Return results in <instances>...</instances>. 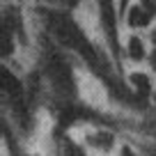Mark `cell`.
<instances>
[{
  "mask_svg": "<svg viewBox=\"0 0 156 156\" xmlns=\"http://www.w3.org/2000/svg\"><path fill=\"white\" fill-rule=\"evenodd\" d=\"M51 25H53V32L60 37V41H62L64 46L78 51L90 64L97 67V55H94L92 46L87 44V39L83 37V32L76 28V23H73L69 16H60V14H55V12H51Z\"/></svg>",
  "mask_w": 156,
  "mask_h": 156,
  "instance_id": "cell-1",
  "label": "cell"
},
{
  "mask_svg": "<svg viewBox=\"0 0 156 156\" xmlns=\"http://www.w3.org/2000/svg\"><path fill=\"white\" fill-rule=\"evenodd\" d=\"M48 73L53 76V83L58 85L60 90H64V92H71V76H69V67L62 62L60 58H53L51 60V64H48Z\"/></svg>",
  "mask_w": 156,
  "mask_h": 156,
  "instance_id": "cell-2",
  "label": "cell"
},
{
  "mask_svg": "<svg viewBox=\"0 0 156 156\" xmlns=\"http://www.w3.org/2000/svg\"><path fill=\"white\" fill-rule=\"evenodd\" d=\"M2 87H5V92L9 94L14 108L19 112H23V87H21V83L7 71V69H2Z\"/></svg>",
  "mask_w": 156,
  "mask_h": 156,
  "instance_id": "cell-3",
  "label": "cell"
},
{
  "mask_svg": "<svg viewBox=\"0 0 156 156\" xmlns=\"http://www.w3.org/2000/svg\"><path fill=\"white\" fill-rule=\"evenodd\" d=\"M129 23L133 28H142V25L149 23V12H145L142 7H133L131 9V16H129Z\"/></svg>",
  "mask_w": 156,
  "mask_h": 156,
  "instance_id": "cell-4",
  "label": "cell"
},
{
  "mask_svg": "<svg viewBox=\"0 0 156 156\" xmlns=\"http://www.w3.org/2000/svg\"><path fill=\"white\" fill-rule=\"evenodd\" d=\"M129 53H131L133 60H142L145 58V48H142V41L138 37H131V41H129Z\"/></svg>",
  "mask_w": 156,
  "mask_h": 156,
  "instance_id": "cell-5",
  "label": "cell"
},
{
  "mask_svg": "<svg viewBox=\"0 0 156 156\" xmlns=\"http://www.w3.org/2000/svg\"><path fill=\"white\" fill-rule=\"evenodd\" d=\"M131 80H133V85H138V90H142V92H147V90H149V80H147L145 73H133Z\"/></svg>",
  "mask_w": 156,
  "mask_h": 156,
  "instance_id": "cell-6",
  "label": "cell"
},
{
  "mask_svg": "<svg viewBox=\"0 0 156 156\" xmlns=\"http://www.w3.org/2000/svg\"><path fill=\"white\" fill-rule=\"evenodd\" d=\"M64 156H85V154L78 149L73 142H69V140H67V145H64Z\"/></svg>",
  "mask_w": 156,
  "mask_h": 156,
  "instance_id": "cell-7",
  "label": "cell"
},
{
  "mask_svg": "<svg viewBox=\"0 0 156 156\" xmlns=\"http://www.w3.org/2000/svg\"><path fill=\"white\" fill-rule=\"evenodd\" d=\"M67 5H76V0H67Z\"/></svg>",
  "mask_w": 156,
  "mask_h": 156,
  "instance_id": "cell-8",
  "label": "cell"
}]
</instances>
